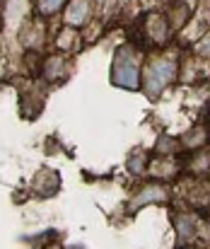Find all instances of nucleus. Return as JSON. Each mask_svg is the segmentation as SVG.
I'll list each match as a JSON object with an SVG mask.
<instances>
[{"label":"nucleus","instance_id":"1","mask_svg":"<svg viewBox=\"0 0 210 249\" xmlns=\"http://www.w3.org/2000/svg\"><path fill=\"white\" fill-rule=\"evenodd\" d=\"M114 83L126 87V89H136L138 87V53L131 46H121L116 58H114Z\"/></svg>","mask_w":210,"mask_h":249},{"label":"nucleus","instance_id":"2","mask_svg":"<svg viewBox=\"0 0 210 249\" xmlns=\"http://www.w3.org/2000/svg\"><path fill=\"white\" fill-rule=\"evenodd\" d=\"M174 73H176V61L164 58V56L152 58L147 63V71H145V87H147V92L150 94H159L169 85V80L174 78Z\"/></svg>","mask_w":210,"mask_h":249},{"label":"nucleus","instance_id":"5","mask_svg":"<svg viewBox=\"0 0 210 249\" xmlns=\"http://www.w3.org/2000/svg\"><path fill=\"white\" fill-rule=\"evenodd\" d=\"M61 5H63V0H39V10L44 15H53Z\"/></svg>","mask_w":210,"mask_h":249},{"label":"nucleus","instance_id":"3","mask_svg":"<svg viewBox=\"0 0 210 249\" xmlns=\"http://www.w3.org/2000/svg\"><path fill=\"white\" fill-rule=\"evenodd\" d=\"M164 198H167L164 189H162L159 184H150V186L142 189V194H138V196L133 198V206L140 208V206H145V203H150V201H164Z\"/></svg>","mask_w":210,"mask_h":249},{"label":"nucleus","instance_id":"4","mask_svg":"<svg viewBox=\"0 0 210 249\" xmlns=\"http://www.w3.org/2000/svg\"><path fill=\"white\" fill-rule=\"evenodd\" d=\"M87 10H89V2L87 0H72L70 2V12L66 15L70 24H82L85 17H87Z\"/></svg>","mask_w":210,"mask_h":249}]
</instances>
